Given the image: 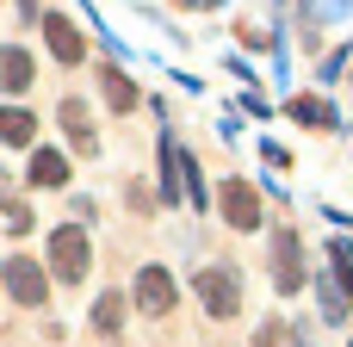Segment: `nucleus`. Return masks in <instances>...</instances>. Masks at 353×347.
I'll return each mask as SVG.
<instances>
[{"label": "nucleus", "instance_id": "1a4fd4ad", "mask_svg": "<svg viewBox=\"0 0 353 347\" xmlns=\"http://www.w3.org/2000/svg\"><path fill=\"white\" fill-rule=\"evenodd\" d=\"M62 130H68V143H74L81 155H93V149H99L93 118H87V106H81V99H62Z\"/></svg>", "mask_w": 353, "mask_h": 347}, {"label": "nucleus", "instance_id": "f3484780", "mask_svg": "<svg viewBox=\"0 0 353 347\" xmlns=\"http://www.w3.org/2000/svg\"><path fill=\"white\" fill-rule=\"evenodd\" d=\"M261 347H285V329H279V323H267V329H261Z\"/></svg>", "mask_w": 353, "mask_h": 347}, {"label": "nucleus", "instance_id": "423d86ee", "mask_svg": "<svg viewBox=\"0 0 353 347\" xmlns=\"http://www.w3.org/2000/svg\"><path fill=\"white\" fill-rule=\"evenodd\" d=\"M137 310H143V317H168V310H174V279H168V267H143V273H137Z\"/></svg>", "mask_w": 353, "mask_h": 347}, {"label": "nucleus", "instance_id": "39448f33", "mask_svg": "<svg viewBox=\"0 0 353 347\" xmlns=\"http://www.w3.org/2000/svg\"><path fill=\"white\" fill-rule=\"evenodd\" d=\"M273 279H279V292H298V286H304V248H298V230H279V236H273Z\"/></svg>", "mask_w": 353, "mask_h": 347}, {"label": "nucleus", "instance_id": "f8f14e48", "mask_svg": "<svg viewBox=\"0 0 353 347\" xmlns=\"http://www.w3.org/2000/svg\"><path fill=\"white\" fill-rule=\"evenodd\" d=\"M0 87L6 93H25L31 87V56L25 50H0Z\"/></svg>", "mask_w": 353, "mask_h": 347}, {"label": "nucleus", "instance_id": "6e6552de", "mask_svg": "<svg viewBox=\"0 0 353 347\" xmlns=\"http://www.w3.org/2000/svg\"><path fill=\"white\" fill-rule=\"evenodd\" d=\"M99 93H105L112 112H137V87H130V75L112 68V62H99Z\"/></svg>", "mask_w": 353, "mask_h": 347}, {"label": "nucleus", "instance_id": "2eb2a0df", "mask_svg": "<svg viewBox=\"0 0 353 347\" xmlns=\"http://www.w3.org/2000/svg\"><path fill=\"white\" fill-rule=\"evenodd\" d=\"M292 118H298V124H329L335 112H329V99H316V93H304V99H292Z\"/></svg>", "mask_w": 353, "mask_h": 347}, {"label": "nucleus", "instance_id": "20e7f679", "mask_svg": "<svg viewBox=\"0 0 353 347\" xmlns=\"http://www.w3.org/2000/svg\"><path fill=\"white\" fill-rule=\"evenodd\" d=\"M217 205H223V224H236V230H254V224H261V192H254L248 180H223Z\"/></svg>", "mask_w": 353, "mask_h": 347}, {"label": "nucleus", "instance_id": "ddd939ff", "mask_svg": "<svg viewBox=\"0 0 353 347\" xmlns=\"http://www.w3.org/2000/svg\"><path fill=\"white\" fill-rule=\"evenodd\" d=\"M93 329H99V335H118V329H124V298H118V292H99V298H93Z\"/></svg>", "mask_w": 353, "mask_h": 347}, {"label": "nucleus", "instance_id": "4468645a", "mask_svg": "<svg viewBox=\"0 0 353 347\" xmlns=\"http://www.w3.org/2000/svg\"><path fill=\"white\" fill-rule=\"evenodd\" d=\"M174 199H180V149L161 143V205H174Z\"/></svg>", "mask_w": 353, "mask_h": 347}, {"label": "nucleus", "instance_id": "9b49d317", "mask_svg": "<svg viewBox=\"0 0 353 347\" xmlns=\"http://www.w3.org/2000/svg\"><path fill=\"white\" fill-rule=\"evenodd\" d=\"M31 186H68V161L56 149H31V168H25Z\"/></svg>", "mask_w": 353, "mask_h": 347}, {"label": "nucleus", "instance_id": "f03ea898", "mask_svg": "<svg viewBox=\"0 0 353 347\" xmlns=\"http://www.w3.org/2000/svg\"><path fill=\"white\" fill-rule=\"evenodd\" d=\"M87 230L81 224H62V230H50V267H56V279H87Z\"/></svg>", "mask_w": 353, "mask_h": 347}, {"label": "nucleus", "instance_id": "9d476101", "mask_svg": "<svg viewBox=\"0 0 353 347\" xmlns=\"http://www.w3.org/2000/svg\"><path fill=\"white\" fill-rule=\"evenodd\" d=\"M0 143L31 149V143H37V118H31L25 106H0Z\"/></svg>", "mask_w": 353, "mask_h": 347}, {"label": "nucleus", "instance_id": "f257e3e1", "mask_svg": "<svg viewBox=\"0 0 353 347\" xmlns=\"http://www.w3.org/2000/svg\"><path fill=\"white\" fill-rule=\"evenodd\" d=\"M199 304H205V317H217V323H230L236 310H242V279H236V267H199Z\"/></svg>", "mask_w": 353, "mask_h": 347}, {"label": "nucleus", "instance_id": "7ed1b4c3", "mask_svg": "<svg viewBox=\"0 0 353 347\" xmlns=\"http://www.w3.org/2000/svg\"><path fill=\"white\" fill-rule=\"evenodd\" d=\"M0 286H6L19 304H43V298H50V273H43L31 255H12V261H0Z\"/></svg>", "mask_w": 353, "mask_h": 347}, {"label": "nucleus", "instance_id": "dca6fc26", "mask_svg": "<svg viewBox=\"0 0 353 347\" xmlns=\"http://www.w3.org/2000/svg\"><path fill=\"white\" fill-rule=\"evenodd\" d=\"M0 224H6L12 236H25V230H31V211H25L19 199H6V205H0Z\"/></svg>", "mask_w": 353, "mask_h": 347}, {"label": "nucleus", "instance_id": "0eeeda50", "mask_svg": "<svg viewBox=\"0 0 353 347\" xmlns=\"http://www.w3.org/2000/svg\"><path fill=\"white\" fill-rule=\"evenodd\" d=\"M43 37H50V56H56V62H62V68H74V62H81V56H87V50H81V31H74V25H68V19H56V12H50V19H43Z\"/></svg>", "mask_w": 353, "mask_h": 347}]
</instances>
